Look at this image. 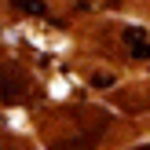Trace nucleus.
<instances>
[{"label":"nucleus","instance_id":"obj_1","mask_svg":"<svg viewBox=\"0 0 150 150\" xmlns=\"http://www.w3.org/2000/svg\"><path fill=\"white\" fill-rule=\"evenodd\" d=\"M26 73L15 70V66H7V70H0V99L4 103H18L22 95H26Z\"/></svg>","mask_w":150,"mask_h":150},{"label":"nucleus","instance_id":"obj_2","mask_svg":"<svg viewBox=\"0 0 150 150\" xmlns=\"http://www.w3.org/2000/svg\"><path fill=\"white\" fill-rule=\"evenodd\" d=\"M125 44H128V55L132 59H150V40L139 26H128L125 29Z\"/></svg>","mask_w":150,"mask_h":150},{"label":"nucleus","instance_id":"obj_3","mask_svg":"<svg viewBox=\"0 0 150 150\" xmlns=\"http://www.w3.org/2000/svg\"><path fill=\"white\" fill-rule=\"evenodd\" d=\"M15 7L37 15V18H48V4H44V0H15Z\"/></svg>","mask_w":150,"mask_h":150},{"label":"nucleus","instance_id":"obj_4","mask_svg":"<svg viewBox=\"0 0 150 150\" xmlns=\"http://www.w3.org/2000/svg\"><path fill=\"white\" fill-rule=\"evenodd\" d=\"M114 84H117V77H114L110 70H106V73H103V70L92 73V88H114Z\"/></svg>","mask_w":150,"mask_h":150},{"label":"nucleus","instance_id":"obj_5","mask_svg":"<svg viewBox=\"0 0 150 150\" xmlns=\"http://www.w3.org/2000/svg\"><path fill=\"white\" fill-rule=\"evenodd\" d=\"M139 150H150V146H139Z\"/></svg>","mask_w":150,"mask_h":150}]
</instances>
